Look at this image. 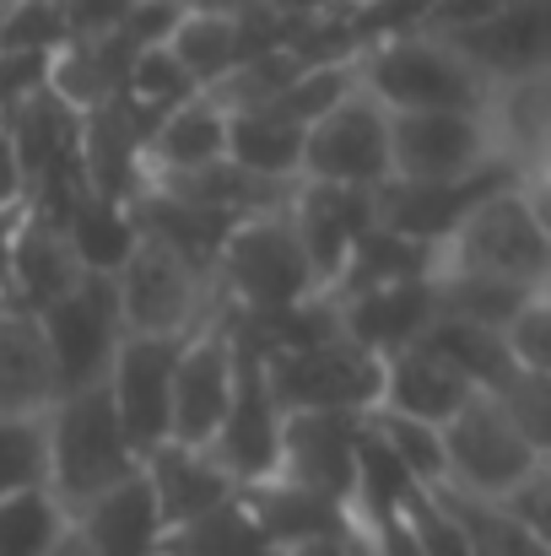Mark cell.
Returning <instances> with one entry per match:
<instances>
[{"label": "cell", "instance_id": "1", "mask_svg": "<svg viewBox=\"0 0 551 556\" xmlns=\"http://www.w3.org/2000/svg\"><path fill=\"white\" fill-rule=\"evenodd\" d=\"M43 459H49L43 486L54 492V503L65 514H76L82 503H92L98 492H109L141 470V454L125 438L120 410L103 383L71 389L43 410Z\"/></svg>", "mask_w": 551, "mask_h": 556}, {"label": "cell", "instance_id": "2", "mask_svg": "<svg viewBox=\"0 0 551 556\" xmlns=\"http://www.w3.org/2000/svg\"><path fill=\"white\" fill-rule=\"evenodd\" d=\"M443 270H465V276H492V281H514L530 292H547L551 276V238H547V200L536 179L492 189L487 200H476L460 227L449 232V243L438 249Z\"/></svg>", "mask_w": 551, "mask_h": 556}, {"label": "cell", "instance_id": "3", "mask_svg": "<svg viewBox=\"0 0 551 556\" xmlns=\"http://www.w3.org/2000/svg\"><path fill=\"white\" fill-rule=\"evenodd\" d=\"M358 87L384 114H481L492 87L433 33H395L358 54Z\"/></svg>", "mask_w": 551, "mask_h": 556}, {"label": "cell", "instance_id": "4", "mask_svg": "<svg viewBox=\"0 0 551 556\" xmlns=\"http://www.w3.org/2000/svg\"><path fill=\"white\" fill-rule=\"evenodd\" d=\"M211 292L233 314H276L320 298L309 254L287 222V211H260L227 227L211 260Z\"/></svg>", "mask_w": 551, "mask_h": 556}, {"label": "cell", "instance_id": "5", "mask_svg": "<svg viewBox=\"0 0 551 556\" xmlns=\"http://www.w3.org/2000/svg\"><path fill=\"white\" fill-rule=\"evenodd\" d=\"M114 298H120L125 336H189L216 314L211 276L147 232H136L130 254L120 260Z\"/></svg>", "mask_w": 551, "mask_h": 556}, {"label": "cell", "instance_id": "6", "mask_svg": "<svg viewBox=\"0 0 551 556\" xmlns=\"http://www.w3.org/2000/svg\"><path fill=\"white\" fill-rule=\"evenodd\" d=\"M443 481L449 492L465 497H503L514 481H525L536 465H547L551 454H541L487 394H471L443 427Z\"/></svg>", "mask_w": 551, "mask_h": 556}, {"label": "cell", "instance_id": "7", "mask_svg": "<svg viewBox=\"0 0 551 556\" xmlns=\"http://www.w3.org/2000/svg\"><path fill=\"white\" fill-rule=\"evenodd\" d=\"M260 363H265V383H271L281 416L287 410H358L363 416L378 405L384 363L363 352L358 341H347L341 330H325L320 341L260 357Z\"/></svg>", "mask_w": 551, "mask_h": 556}, {"label": "cell", "instance_id": "8", "mask_svg": "<svg viewBox=\"0 0 551 556\" xmlns=\"http://www.w3.org/2000/svg\"><path fill=\"white\" fill-rule=\"evenodd\" d=\"M54 363V383L60 394L103 383V372L114 363V346L125 341L120 325V298H114V276L103 270H82L71 292H60L43 314H33Z\"/></svg>", "mask_w": 551, "mask_h": 556}, {"label": "cell", "instance_id": "9", "mask_svg": "<svg viewBox=\"0 0 551 556\" xmlns=\"http://www.w3.org/2000/svg\"><path fill=\"white\" fill-rule=\"evenodd\" d=\"M233 352H238L233 394H227V410H222V421H216L205 454H211V459L227 470V481L243 492V486L271 481L276 465H281V405H276V394H271V383H265V363H260L249 346H238V341H233Z\"/></svg>", "mask_w": 551, "mask_h": 556}, {"label": "cell", "instance_id": "10", "mask_svg": "<svg viewBox=\"0 0 551 556\" xmlns=\"http://www.w3.org/2000/svg\"><path fill=\"white\" fill-rule=\"evenodd\" d=\"M298 179H325L347 189H378L389 179V114L363 87L347 92L336 109H325L303 130Z\"/></svg>", "mask_w": 551, "mask_h": 556}, {"label": "cell", "instance_id": "11", "mask_svg": "<svg viewBox=\"0 0 551 556\" xmlns=\"http://www.w3.org/2000/svg\"><path fill=\"white\" fill-rule=\"evenodd\" d=\"M503 163L481 114H389V179L443 185Z\"/></svg>", "mask_w": 551, "mask_h": 556}, {"label": "cell", "instance_id": "12", "mask_svg": "<svg viewBox=\"0 0 551 556\" xmlns=\"http://www.w3.org/2000/svg\"><path fill=\"white\" fill-rule=\"evenodd\" d=\"M233 368H238V352H233L227 314L216 303V314L200 330H189L179 346L174 394H168V443H195V448L211 443L227 410V394H233Z\"/></svg>", "mask_w": 551, "mask_h": 556}, {"label": "cell", "instance_id": "13", "mask_svg": "<svg viewBox=\"0 0 551 556\" xmlns=\"http://www.w3.org/2000/svg\"><path fill=\"white\" fill-rule=\"evenodd\" d=\"M184 336H125L114 346V363L103 372V389L120 410L125 438L147 459L158 443H168V394H174V363Z\"/></svg>", "mask_w": 551, "mask_h": 556}, {"label": "cell", "instance_id": "14", "mask_svg": "<svg viewBox=\"0 0 551 556\" xmlns=\"http://www.w3.org/2000/svg\"><path fill=\"white\" fill-rule=\"evenodd\" d=\"M525 174H514L509 163H487L465 179H443V185H411V179H384L373 189V222L411 238V243H427V249H443L449 232L460 227V216L487 200L492 189L519 185ZM541 185V179H536Z\"/></svg>", "mask_w": 551, "mask_h": 556}, {"label": "cell", "instance_id": "15", "mask_svg": "<svg viewBox=\"0 0 551 556\" xmlns=\"http://www.w3.org/2000/svg\"><path fill=\"white\" fill-rule=\"evenodd\" d=\"M363 416L358 410H287L281 416V465H276V476L352 508Z\"/></svg>", "mask_w": 551, "mask_h": 556}, {"label": "cell", "instance_id": "16", "mask_svg": "<svg viewBox=\"0 0 551 556\" xmlns=\"http://www.w3.org/2000/svg\"><path fill=\"white\" fill-rule=\"evenodd\" d=\"M487 87L551 76V0H514L498 16L443 38Z\"/></svg>", "mask_w": 551, "mask_h": 556}, {"label": "cell", "instance_id": "17", "mask_svg": "<svg viewBox=\"0 0 551 556\" xmlns=\"http://www.w3.org/2000/svg\"><path fill=\"white\" fill-rule=\"evenodd\" d=\"M287 222L309 254V270L320 281V292L330 287V276L341 270L347 249L373 227V189L325 185V179H298L287 194Z\"/></svg>", "mask_w": 551, "mask_h": 556}, {"label": "cell", "instance_id": "18", "mask_svg": "<svg viewBox=\"0 0 551 556\" xmlns=\"http://www.w3.org/2000/svg\"><path fill=\"white\" fill-rule=\"evenodd\" d=\"M76 276H82V260H76L65 227L22 205L16 232H11V254H5L0 303H11V308H22V314H43L60 292L76 287Z\"/></svg>", "mask_w": 551, "mask_h": 556}, {"label": "cell", "instance_id": "19", "mask_svg": "<svg viewBox=\"0 0 551 556\" xmlns=\"http://www.w3.org/2000/svg\"><path fill=\"white\" fill-rule=\"evenodd\" d=\"M71 535L87 546V556H158L163 552V514L152 503L147 476H125L120 486L98 492L71 514Z\"/></svg>", "mask_w": 551, "mask_h": 556}, {"label": "cell", "instance_id": "20", "mask_svg": "<svg viewBox=\"0 0 551 556\" xmlns=\"http://www.w3.org/2000/svg\"><path fill=\"white\" fill-rule=\"evenodd\" d=\"M336 330L347 341H358L363 352H373L378 363L405 352L411 341H422V330L433 325V276L427 281H400V287H378L363 298L330 303Z\"/></svg>", "mask_w": 551, "mask_h": 556}, {"label": "cell", "instance_id": "21", "mask_svg": "<svg viewBox=\"0 0 551 556\" xmlns=\"http://www.w3.org/2000/svg\"><path fill=\"white\" fill-rule=\"evenodd\" d=\"M141 476L152 486V503L163 514V530H179V525H189V519H200V514H211V508H222V503L238 497V486L227 481V470L205 448H195V443H158L141 459Z\"/></svg>", "mask_w": 551, "mask_h": 556}, {"label": "cell", "instance_id": "22", "mask_svg": "<svg viewBox=\"0 0 551 556\" xmlns=\"http://www.w3.org/2000/svg\"><path fill=\"white\" fill-rule=\"evenodd\" d=\"M471 394H481V389H471L460 372L449 368L433 346H422V341H411L405 352H395V357H384V378H378V405L373 410H395V416H411V421H427V427H443Z\"/></svg>", "mask_w": 551, "mask_h": 556}, {"label": "cell", "instance_id": "23", "mask_svg": "<svg viewBox=\"0 0 551 556\" xmlns=\"http://www.w3.org/2000/svg\"><path fill=\"white\" fill-rule=\"evenodd\" d=\"M238 497H243V508L254 514L260 535L271 541L276 556L320 546V541H336V535L347 530V519H352V508H341V503H330V497H320V492H309V486H292V481H281V476H271V481H260V486H243Z\"/></svg>", "mask_w": 551, "mask_h": 556}, {"label": "cell", "instance_id": "24", "mask_svg": "<svg viewBox=\"0 0 551 556\" xmlns=\"http://www.w3.org/2000/svg\"><path fill=\"white\" fill-rule=\"evenodd\" d=\"M222 157H227V109L211 92H195V98L174 103L168 114H158V125L147 136V179L195 174Z\"/></svg>", "mask_w": 551, "mask_h": 556}, {"label": "cell", "instance_id": "25", "mask_svg": "<svg viewBox=\"0 0 551 556\" xmlns=\"http://www.w3.org/2000/svg\"><path fill=\"white\" fill-rule=\"evenodd\" d=\"M54 400L60 383L38 319L0 303V416H43Z\"/></svg>", "mask_w": 551, "mask_h": 556}, {"label": "cell", "instance_id": "26", "mask_svg": "<svg viewBox=\"0 0 551 556\" xmlns=\"http://www.w3.org/2000/svg\"><path fill=\"white\" fill-rule=\"evenodd\" d=\"M438 270V249L427 243H411L389 227H367L363 238L347 249L341 270L330 276V287L320 292L325 303H347V298H363V292H378V287H400V281H427Z\"/></svg>", "mask_w": 551, "mask_h": 556}, {"label": "cell", "instance_id": "27", "mask_svg": "<svg viewBox=\"0 0 551 556\" xmlns=\"http://www.w3.org/2000/svg\"><path fill=\"white\" fill-rule=\"evenodd\" d=\"M541 292L514 287V281H492V276H465V270H433V319H460L476 330L503 336L509 319Z\"/></svg>", "mask_w": 551, "mask_h": 556}, {"label": "cell", "instance_id": "28", "mask_svg": "<svg viewBox=\"0 0 551 556\" xmlns=\"http://www.w3.org/2000/svg\"><path fill=\"white\" fill-rule=\"evenodd\" d=\"M60 227H65V238H71L82 270H103V276H114L120 260H125L130 243H136L130 205H125V200H109V194H98V189H82V194L71 200V211H65Z\"/></svg>", "mask_w": 551, "mask_h": 556}, {"label": "cell", "instance_id": "29", "mask_svg": "<svg viewBox=\"0 0 551 556\" xmlns=\"http://www.w3.org/2000/svg\"><path fill=\"white\" fill-rule=\"evenodd\" d=\"M163 43L174 49V60L189 71V81H195L200 92H211L216 81H227V76L243 65V22H238V16L184 11Z\"/></svg>", "mask_w": 551, "mask_h": 556}, {"label": "cell", "instance_id": "30", "mask_svg": "<svg viewBox=\"0 0 551 556\" xmlns=\"http://www.w3.org/2000/svg\"><path fill=\"white\" fill-rule=\"evenodd\" d=\"M227 163H238L243 174L292 185L303 163V130L271 114H227Z\"/></svg>", "mask_w": 551, "mask_h": 556}, {"label": "cell", "instance_id": "31", "mask_svg": "<svg viewBox=\"0 0 551 556\" xmlns=\"http://www.w3.org/2000/svg\"><path fill=\"white\" fill-rule=\"evenodd\" d=\"M158 556H276V552H271V541L260 535V525H254V514L243 508V497H233V503H222V508L189 519L179 530H168Z\"/></svg>", "mask_w": 551, "mask_h": 556}, {"label": "cell", "instance_id": "32", "mask_svg": "<svg viewBox=\"0 0 551 556\" xmlns=\"http://www.w3.org/2000/svg\"><path fill=\"white\" fill-rule=\"evenodd\" d=\"M438 492H443L471 556H551V541L530 535L525 525H514L492 497H465V492H449V486H438Z\"/></svg>", "mask_w": 551, "mask_h": 556}, {"label": "cell", "instance_id": "33", "mask_svg": "<svg viewBox=\"0 0 551 556\" xmlns=\"http://www.w3.org/2000/svg\"><path fill=\"white\" fill-rule=\"evenodd\" d=\"M71 530V514L49 486L0 497V556H49Z\"/></svg>", "mask_w": 551, "mask_h": 556}, {"label": "cell", "instance_id": "34", "mask_svg": "<svg viewBox=\"0 0 551 556\" xmlns=\"http://www.w3.org/2000/svg\"><path fill=\"white\" fill-rule=\"evenodd\" d=\"M422 346H433L449 368L471 383V389H492L503 372L514 368L503 336L476 330V325H460V319H433V325L422 330Z\"/></svg>", "mask_w": 551, "mask_h": 556}, {"label": "cell", "instance_id": "35", "mask_svg": "<svg viewBox=\"0 0 551 556\" xmlns=\"http://www.w3.org/2000/svg\"><path fill=\"white\" fill-rule=\"evenodd\" d=\"M347 92H358V60H330V65H303L265 109L254 114H271V119H287L298 130H309L325 109H336Z\"/></svg>", "mask_w": 551, "mask_h": 556}, {"label": "cell", "instance_id": "36", "mask_svg": "<svg viewBox=\"0 0 551 556\" xmlns=\"http://www.w3.org/2000/svg\"><path fill=\"white\" fill-rule=\"evenodd\" d=\"M367 432L411 470L416 486H438L443 481V438H438V427L395 416V410H367Z\"/></svg>", "mask_w": 551, "mask_h": 556}, {"label": "cell", "instance_id": "37", "mask_svg": "<svg viewBox=\"0 0 551 556\" xmlns=\"http://www.w3.org/2000/svg\"><path fill=\"white\" fill-rule=\"evenodd\" d=\"M541 454H551V372H530V368H509L492 389H481Z\"/></svg>", "mask_w": 551, "mask_h": 556}, {"label": "cell", "instance_id": "38", "mask_svg": "<svg viewBox=\"0 0 551 556\" xmlns=\"http://www.w3.org/2000/svg\"><path fill=\"white\" fill-rule=\"evenodd\" d=\"M195 92H200V87L189 81V71L174 60L168 43L136 49V60H130V71H125V98H130V103H141L147 114H168L174 103L195 98Z\"/></svg>", "mask_w": 551, "mask_h": 556}, {"label": "cell", "instance_id": "39", "mask_svg": "<svg viewBox=\"0 0 551 556\" xmlns=\"http://www.w3.org/2000/svg\"><path fill=\"white\" fill-rule=\"evenodd\" d=\"M43 416H0V497L43 486Z\"/></svg>", "mask_w": 551, "mask_h": 556}, {"label": "cell", "instance_id": "40", "mask_svg": "<svg viewBox=\"0 0 551 556\" xmlns=\"http://www.w3.org/2000/svg\"><path fill=\"white\" fill-rule=\"evenodd\" d=\"M0 49L60 54V49H65L60 0H0Z\"/></svg>", "mask_w": 551, "mask_h": 556}, {"label": "cell", "instance_id": "41", "mask_svg": "<svg viewBox=\"0 0 551 556\" xmlns=\"http://www.w3.org/2000/svg\"><path fill=\"white\" fill-rule=\"evenodd\" d=\"M400 525H405V535L416 541L422 556H471L465 552V535H460V525H454V514H449V503H443L438 486H422V492L400 508Z\"/></svg>", "mask_w": 551, "mask_h": 556}, {"label": "cell", "instance_id": "42", "mask_svg": "<svg viewBox=\"0 0 551 556\" xmlns=\"http://www.w3.org/2000/svg\"><path fill=\"white\" fill-rule=\"evenodd\" d=\"M503 346H509V363H514V368L551 372V303H547V292L530 298V303L509 319Z\"/></svg>", "mask_w": 551, "mask_h": 556}, {"label": "cell", "instance_id": "43", "mask_svg": "<svg viewBox=\"0 0 551 556\" xmlns=\"http://www.w3.org/2000/svg\"><path fill=\"white\" fill-rule=\"evenodd\" d=\"M514 525H525L530 535H541V541H551V459L547 465H536L525 481H514L503 497H492Z\"/></svg>", "mask_w": 551, "mask_h": 556}, {"label": "cell", "instance_id": "44", "mask_svg": "<svg viewBox=\"0 0 551 556\" xmlns=\"http://www.w3.org/2000/svg\"><path fill=\"white\" fill-rule=\"evenodd\" d=\"M49 65L54 54H33V49H0V119L27 103L38 87H49Z\"/></svg>", "mask_w": 551, "mask_h": 556}, {"label": "cell", "instance_id": "45", "mask_svg": "<svg viewBox=\"0 0 551 556\" xmlns=\"http://www.w3.org/2000/svg\"><path fill=\"white\" fill-rule=\"evenodd\" d=\"M136 0H60V16H65V43H87V38H109L120 33L125 11Z\"/></svg>", "mask_w": 551, "mask_h": 556}, {"label": "cell", "instance_id": "46", "mask_svg": "<svg viewBox=\"0 0 551 556\" xmlns=\"http://www.w3.org/2000/svg\"><path fill=\"white\" fill-rule=\"evenodd\" d=\"M503 5H514V0H433L416 33H433V38H449V33H460V27H476V22H487V16H498Z\"/></svg>", "mask_w": 551, "mask_h": 556}, {"label": "cell", "instance_id": "47", "mask_svg": "<svg viewBox=\"0 0 551 556\" xmlns=\"http://www.w3.org/2000/svg\"><path fill=\"white\" fill-rule=\"evenodd\" d=\"M271 16H281V22H292V27H309V22H325V16H341V11H352L358 0H260Z\"/></svg>", "mask_w": 551, "mask_h": 556}, {"label": "cell", "instance_id": "48", "mask_svg": "<svg viewBox=\"0 0 551 556\" xmlns=\"http://www.w3.org/2000/svg\"><path fill=\"white\" fill-rule=\"evenodd\" d=\"M22 168H16V152H11V141H5V130H0V211H16L22 205Z\"/></svg>", "mask_w": 551, "mask_h": 556}, {"label": "cell", "instance_id": "49", "mask_svg": "<svg viewBox=\"0 0 551 556\" xmlns=\"http://www.w3.org/2000/svg\"><path fill=\"white\" fill-rule=\"evenodd\" d=\"M179 11H200V16H249L260 0H174Z\"/></svg>", "mask_w": 551, "mask_h": 556}, {"label": "cell", "instance_id": "50", "mask_svg": "<svg viewBox=\"0 0 551 556\" xmlns=\"http://www.w3.org/2000/svg\"><path fill=\"white\" fill-rule=\"evenodd\" d=\"M16 216H22V205H16V211H0V287H5V254H11V232H16Z\"/></svg>", "mask_w": 551, "mask_h": 556}, {"label": "cell", "instance_id": "51", "mask_svg": "<svg viewBox=\"0 0 551 556\" xmlns=\"http://www.w3.org/2000/svg\"><path fill=\"white\" fill-rule=\"evenodd\" d=\"M287 556H341V535L336 541H320V546H303V552H287Z\"/></svg>", "mask_w": 551, "mask_h": 556}, {"label": "cell", "instance_id": "52", "mask_svg": "<svg viewBox=\"0 0 551 556\" xmlns=\"http://www.w3.org/2000/svg\"><path fill=\"white\" fill-rule=\"evenodd\" d=\"M49 556H87V546H82V541H76L71 530H65V541H60V546H54Z\"/></svg>", "mask_w": 551, "mask_h": 556}]
</instances>
